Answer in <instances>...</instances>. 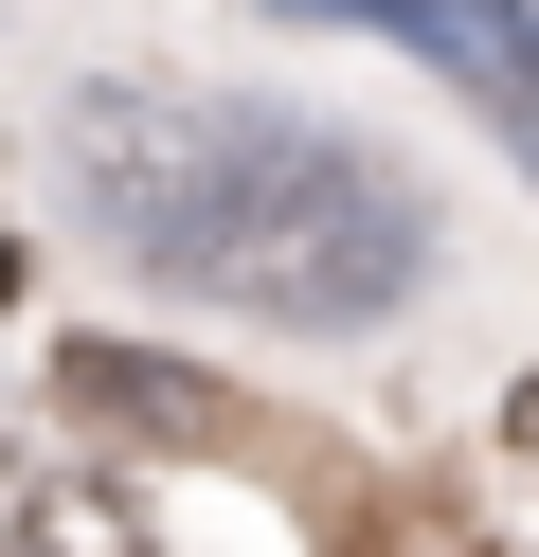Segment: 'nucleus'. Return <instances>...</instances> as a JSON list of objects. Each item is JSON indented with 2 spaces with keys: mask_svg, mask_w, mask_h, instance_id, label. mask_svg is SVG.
Masks as SVG:
<instances>
[{
  "mask_svg": "<svg viewBox=\"0 0 539 557\" xmlns=\"http://www.w3.org/2000/svg\"><path fill=\"white\" fill-rule=\"evenodd\" d=\"M414 270H431V216H414V181L359 126H252L234 234H216V288L234 306H270L306 342H359V324L414 306Z\"/></svg>",
  "mask_w": 539,
  "mask_h": 557,
  "instance_id": "nucleus-1",
  "label": "nucleus"
},
{
  "mask_svg": "<svg viewBox=\"0 0 539 557\" xmlns=\"http://www.w3.org/2000/svg\"><path fill=\"white\" fill-rule=\"evenodd\" d=\"M234 162H252V109H216V90H126V73L72 90V216L162 288H216Z\"/></svg>",
  "mask_w": 539,
  "mask_h": 557,
  "instance_id": "nucleus-2",
  "label": "nucleus"
},
{
  "mask_svg": "<svg viewBox=\"0 0 539 557\" xmlns=\"http://www.w3.org/2000/svg\"><path fill=\"white\" fill-rule=\"evenodd\" d=\"M54 413H90V432H126V449H216V468L270 449V413H252L234 377L162 360V342H72V360H54Z\"/></svg>",
  "mask_w": 539,
  "mask_h": 557,
  "instance_id": "nucleus-3",
  "label": "nucleus"
},
{
  "mask_svg": "<svg viewBox=\"0 0 539 557\" xmlns=\"http://www.w3.org/2000/svg\"><path fill=\"white\" fill-rule=\"evenodd\" d=\"M287 18H378V37H414L431 73L522 145V181H539V0H287Z\"/></svg>",
  "mask_w": 539,
  "mask_h": 557,
  "instance_id": "nucleus-4",
  "label": "nucleus"
},
{
  "mask_svg": "<svg viewBox=\"0 0 539 557\" xmlns=\"http://www.w3.org/2000/svg\"><path fill=\"white\" fill-rule=\"evenodd\" d=\"M0 557H144V504L108 468H54V485H19V540Z\"/></svg>",
  "mask_w": 539,
  "mask_h": 557,
  "instance_id": "nucleus-5",
  "label": "nucleus"
},
{
  "mask_svg": "<svg viewBox=\"0 0 539 557\" xmlns=\"http://www.w3.org/2000/svg\"><path fill=\"white\" fill-rule=\"evenodd\" d=\"M503 432H522V449H539V377H522V396H503Z\"/></svg>",
  "mask_w": 539,
  "mask_h": 557,
  "instance_id": "nucleus-6",
  "label": "nucleus"
},
{
  "mask_svg": "<svg viewBox=\"0 0 539 557\" xmlns=\"http://www.w3.org/2000/svg\"><path fill=\"white\" fill-rule=\"evenodd\" d=\"M0 306H19V234H0Z\"/></svg>",
  "mask_w": 539,
  "mask_h": 557,
  "instance_id": "nucleus-7",
  "label": "nucleus"
}]
</instances>
